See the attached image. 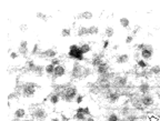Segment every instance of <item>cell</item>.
<instances>
[{
	"instance_id": "obj_1",
	"label": "cell",
	"mask_w": 160,
	"mask_h": 121,
	"mask_svg": "<svg viewBox=\"0 0 160 121\" xmlns=\"http://www.w3.org/2000/svg\"><path fill=\"white\" fill-rule=\"evenodd\" d=\"M37 86L38 84L32 82V81H27L23 82L21 89V95L23 98H32L35 97L37 92Z\"/></svg>"
},
{
	"instance_id": "obj_2",
	"label": "cell",
	"mask_w": 160,
	"mask_h": 121,
	"mask_svg": "<svg viewBox=\"0 0 160 121\" xmlns=\"http://www.w3.org/2000/svg\"><path fill=\"white\" fill-rule=\"evenodd\" d=\"M77 95H78V91H77V88L70 86V87H66L65 91L61 95V99L65 101V102H73L76 100Z\"/></svg>"
},
{
	"instance_id": "obj_3",
	"label": "cell",
	"mask_w": 160,
	"mask_h": 121,
	"mask_svg": "<svg viewBox=\"0 0 160 121\" xmlns=\"http://www.w3.org/2000/svg\"><path fill=\"white\" fill-rule=\"evenodd\" d=\"M31 117L37 121H45L47 119L48 112L46 110V108H42V107H36L31 110Z\"/></svg>"
},
{
	"instance_id": "obj_4",
	"label": "cell",
	"mask_w": 160,
	"mask_h": 121,
	"mask_svg": "<svg viewBox=\"0 0 160 121\" xmlns=\"http://www.w3.org/2000/svg\"><path fill=\"white\" fill-rule=\"evenodd\" d=\"M81 77H84V66H81L78 62H75L72 65L71 70H70V78L79 79Z\"/></svg>"
},
{
	"instance_id": "obj_5",
	"label": "cell",
	"mask_w": 160,
	"mask_h": 121,
	"mask_svg": "<svg viewBox=\"0 0 160 121\" xmlns=\"http://www.w3.org/2000/svg\"><path fill=\"white\" fill-rule=\"evenodd\" d=\"M66 76H67V66L66 65H59V66H57L55 68V72H54L52 79H54V81H56L58 79L66 77Z\"/></svg>"
},
{
	"instance_id": "obj_6",
	"label": "cell",
	"mask_w": 160,
	"mask_h": 121,
	"mask_svg": "<svg viewBox=\"0 0 160 121\" xmlns=\"http://www.w3.org/2000/svg\"><path fill=\"white\" fill-rule=\"evenodd\" d=\"M140 103H141L142 107H146V108H149V107H152L155 104V98L152 95L148 93V95H143L140 98Z\"/></svg>"
},
{
	"instance_id": "obj_7",
	"label": "cell",
	"mask_w": 160,
	"mask_h": 121,
	"mask_svg": "<svg viewBox=\"0 0 160 121\" xmlns=\"http://www.w3.org/2000/svg\"><path fill=\"white\" fill-rule=\"evenodd\" d=\"M140 56H141V59H143V60L151 59L153 56V47L150 46V44H147L145 49H142L141 51H140Z\"/></svg>"
},
{
	"instance_id": "obj_8",
	"label": "cell",
	"mask_w": 160,
	"mask_h": 121,
	"mask_svg": "<svg viewBox=\"0 0 160 121\" xmlns=\"http://www.w3.org/2000/svg\"><path fill=\"white\" fill-rule=\"evenodd\" d=\"M127 84H128V77H126V76H118V77L115 78V81H113V86L115 87L124 88Z\"/></svg>"
},
{
	"instance_id": "obj_9",
	"label": "cell",
	"mask_w": 160,
	"mask_h": 121,
	"mask_svg": "<svg viewBox=\"0 0 160 121\" xmlns=\"http://www.w3.org/2000/svg\"><path fill=\"white\" fill-rule=\"evenodd\" d=\"M102 62H103V55L102 53H96V55L92 56V58H91V66L94 67V68L97 69Z\"/></svg>"
},
{
	"instance_id": "obj_10",
	"label": "cell",
	"mask_w": 160,
	"mask_h": 121,
	"mask_svg": "<svg viewBox=\"0 0 160 121\" xmlns=\"http://www.w3.org/2000/svg\"><path fill=\"white\" fill-rule=\"evenodd\" d=\"M39 56L41 58H46V59L51 60V59H54L57 57V51H56L55 49H52V48H49V49H46L45 51L41 52Z\"/></svg>"
},
{
	"instance_id": "obj_11",
	"label": "cell",
	"mask_w": 160,
	"mask_h": 121,
	"mask_svg": "<svg viewBox=\"0 0 160 121\" xmlns=\"http://www.w3.org/2000/svg\"><path fill=\"white\" fill-rule=\"evenodd\" d=\"M28 42L26 40H21L20 44H19V48H18V52L19 55L22 56V57H27L28 55Z\"/></svg>"
},
{
	"instance_id": "obj_12",
	"label": "cell",
	"mask_w": 160,
	"mask_h": 121,
	"mask_svg": "<svg viewBox=\"0 0 160 121\" xmlns=\"http://www.w3.org/2000/svg\"><path fill=\"white\" fill-rule=\"evenodd\" d=\"M109 68H110L109 65L103 61V62L96 69V71H97V74H98L99 76H105V74H109Z\"/></svg>"
},
{
	"instance_id": "obj_13",
	"label": "cell",
	"mask_w": 160,
	"mask_h": 121,
	"mask_svg": "<svg viewBox=\"0 0 160 121\" xmlns=\"http://www.w3.org/2000/svg\"><path fill=\"white\" fill-rule=\"evenodd\" d=\"M150 90H151V86H150L149 82H141V83L138 86V91L142 95H148L150 93Z\"/></svg>"
},
{
	"instance_id": "obj_14",
	"label": "cell",
	"mask_w": 160,
	"mask_h": 121,
	"mask_svg": "<svg viewBox=\"0 0 160 121\" xmlns=\"http://www.w3.org/2000/svg\"><path fill=\"white\" fill-rule=\"evenodd\" d=\"M79 51V46H77V44H72V46H70L69 47V50H68V58L69 59H76V56Z\"/></svg>"
},
{
	"instance_id": "obj_15",
	"label": "cell",
	"mask_w": 160,
	"mask_h": 121,
	"mask_svg": "<svg viewBox=\"0 0 160 121\" xmlns=\"http://www.w3.org/2000/svg\"><path fill=\"white\" fill-rule=\"evenodd\" d=\"M129 55L127 53H122V55H119L116 57V63L118 65H126V63L129 62Z\"/></svg>"
},
{
	"instance_id": "obj_16",
	"label": "cell",
	"mask_w": 160,
	"mask_h": 121,
	"mask_svg": "<svg viewBox=\"0 0 160 121\" xmlns=\"http://www.w3.org/2000/svg\"><path fill=\"white\" fill-rule=\"evenodd\" d=\"M49 102L52 104V106H57L59 102H60V100H61V97H60V95H58V93H56V92H52L50 95H49Z\"/></svg>"
},
{
	"instance_id": "obj_17",
	"label": "cell",
	"mask_w": 160,
	"mask_h": 121,
	"mask_svg": "<svg viewBox=\"0 0 160 121\" xmlns=\"http://www.w3.org/2000/svg\"><path fill=\"white\" fill-rule=\"evenodd\" d=\"M120 97H121V95H120L119 92H117V91L109 92V95H108V100H109L111 103H117L120 100Z\"/></svg>"
},
{
	"instance_id": "obj_18",
	"label": "cell",
	"mask_w": 160,
	"mask_h": 121,
	"mask_svg": "<svg viewBox=\"0 0 160 121\" xmlns=\"http://www.w3.org/2000/svg\"><path fill=\"white\" fill-rule=\"evenodd\" d=\"M14 114H15V118L16 119H23V118H26V114H27V111L23 109V108H18V109H16L15 112H14Z\"/></svg>"
},
{
	"instance_id": "obj_19",
	"label": "cell",
	"mask_w": 160,
	"mask_h": 121,
	"mask_svg": "<svg viewBox=\"0 0 160 121\" xmlns=\"http://www.w3.org/2000/svg\"><path fill=\"white\" fill-rule=\"evenodd\" d=\"M120 113L125 116V117H128L129 114H131V107L128 106V104H125V106L121 107L120 109Z\"/></svg>"
},
{
	"instance_id": "obj_20",
	"label": "cell",
	"mask_w": 160,
	"mask_h": 121,
	"mask_svg": "<svg viewBox=\"0 0 160 121\" xmlns=\"http://www.w3.org/2000/svg\"><path fill=\"white\" fill-rule=\"evenodd\" d=\"M79 48L84 55H87V53L91 52V50H92V47H91V44H82Z\"/></svg>"
},
{
	"instance_id": "obj_21",
	"label": "cell",
	"mask_w": 160,
	"mask_h": 121,
	"mask_svg": "<svg viewBox=\"0 0 160 121\" xmlns=\"http://www.w3.org/2000/svg\"><path fill=\"white\" fill-rule=\"evenodd\" d=\"M88 28L87 27H79L78 30H77V36L78 37H85V36H88Z\"/></svg>"
},
{
	"instance_id": "obj_22",
	"label": "cell",
	"mask_w": 160,
	"mask_h": 121,
	"mask_svg": "<svg viewBox=\"0 0 160 121\" xmlns=\"http://www.w3.org/2000/svg\"><path fill=\"white\" fill-rule=\"evenodd\" d=\"M55 68L56 67L51 63H48L47 66L45 67V72L48 74V76H54V72H55Z\"/></svg>"
},
{
	"instance_id": "obj_23",
	"label": "cell",
	"mask_w": 160,
	"mask_h": 121,
	"mask_svg": "<svg viewBox=\"0 0 160 121\" xmlns=\"http://www.w3.org/2000/svg\"><path fill=\"white\" fill-rule=\"evenodd\" d=\"M149 71L152 76H159L160 74V66L159 65H155V66L150 67Z\"/></svg>"
},
{
	"instance_id": "obj_24",
	"label": "cell",
	"mask_w": 160,
	"mask_h": 121,
	"mask_svg": "<svg viewBox=\"0 0 160 121\" xmlns=\"http://www.w3.org/2000/svg\"><path fill=\"white\" fill-rule=\"evenodd\" d=\"M73 119L76 121H86L87 120V116L84 113H80V112H75Z\"/></svg>"
},
{
	"instance_id": "obj_25",
	"label": "cell",
	"mask_w": 160,
	"mask_h": 121,
	"mask_svg": "<svg viewBox=\"0 0 160 121\" xmlns=\"http://www.w3.org/2000/svg\"><path fill=\"white\" fill-rule=\"evenodd\" d=\"M119 23H120V26L122 27V28H129V26H130V21H129V19L128 18H120L119 19Z\"/></svg>"
},
{
	"instance_id": "obj_26",
	"label": "cell",
	"mask_w": 160,
	"mask_h": 121,
	"mask_svg": "<svg viewBox=\"0 0 160 121\" xmlns=\"http://www.w3.org/2000/svg\"><path fill=\"white\" fill-rule=\"evenodd\" d=\"M113 35H115V29H113L112 27H107L105 29V36L107 38L113 37Z\"/></svg>"
},
{
	"instance_id": "obj_27",
	"label": "cell",
	"mask_w": 160,
	"mask_h": 121,
	"mask_svg": "<svg viewBox=\"0 0 160 121\" xmlns=\"http://www.w3.org/2000/svg\"><path fill=\"white\" fill-rule=\"evenodd\" d=\"M32 56H39L40 53H41V50H40V47L38 44H35L32 47V50H31V52H30Z\"/></svg>"
},
{
	"instance_id": "obj_28",
	"label": "cell",
	"mask_w": 160,
	"mask_h": 121,
	"mask_svg": "<svg viewBox=\"0 0 160 121\" xmlns=\"http://www.w3.org/2000/svg\"><path fill=\"white\" fill-rule=\"evenodd\" d=\"M137 66H138L139 69H147L148 63L146 62L143 59H139V60H137Z\"/></svg>"
},
{
	"instance_id": "obj_29",
	"label": "cell",
	"mask_w": 160,
	"mask_h": 121,
	"mask_svg": "<svg viewBox=\"0 0 160 121\" xmlns=\"http://www.w3.org/2000/svg\"><path fill=\"white\" fill-rule=\"evenodd\" d=\"M88 33L89 35H98L99 28L97 26H90L88 28Z\"/></svg>"
},
{
	"instance_id": "obj_30",
	"label": "cell",
	"mask_w": 160,
	"mask_h": 121,
	"mask_svg": "<svg viewBox=\"0 0 160 121\" xmlns=\"http://www.w3.org/2000/svg\"><path fill=\"white\" fill-rule=\"evenodd\" d=\"M107 121H120V118H119V116H118V113L112 112V113H110L109 116H108Z\"/></svg>"
},
{
	"instance_id": "obj_31",
	"label": "cell",
	"mask_w": 160,
	"mask_h": 121,
	"mask_svg": "<svg viewBox=\"0 0 160 121\" xmlns=\"http://www.w3.org/2000/svg\"><path fill=\"white\" fill-rule=\"evenodd\" d=\"M71 36V29L70 28H65L61 30V37L63 38H69Z\"/></svg>"
},
{
	"instance_id": "obj_32",
	"label": "cell",
	"mask_w": 160,
	"mask_h": 121,
	"mask_svg": "<svg viewBox=\"0 0 160 121\" xmlns=\"http://www.w3.org/2000/svg\"><path fill=\"white\" fill-rule=\"evenodd\" d=\"M92 17H94V15L91 11H85L81 14V18L86 19V20H90V19H92Z\"/></svg>"
},
{
	"instance_id": "obj_33",
	"label": "cell",
	"mask_w": 160,
	"mask_h": 121,
	"mask_svg": "<svg viewBox=\"0 0 160 121\" xmlns=\"http://www.w3.org/2000/svg\"><path fill=\"white\" fill-rule=\"evenodd\" d=\"M36 17H37V18L41 19L42 21H47V20H48V16L46 15V14H44V12H40V11L36 14Z\"/></svg>"
},
{
	"instance_id": "obj_34",
	"label": "cell",
	"mask_w": 160,
	"mask_h": 121,
	"mask_svg": "<svg viewBox=\"0 0 160 121\" xmlns=\"http://www.w3.org/2000/svg\"><path fill=\"white\" fill-rule=\"evenodd\" d=\"M18 97H19V92H18V91L11 92L10 95H8V101H11V100H15V99H17Z\"/></svg>"
},
{
	"instance_id": "obj_35",
	"label": "cell",
	"mask_w": 160,
	"mask_h": 121,
	"mask_svg": "<svg viewBox=\"0 0 160 121\" xmlns=\"http://www.w3.org/2000/svg\"><path fill=\"white\" fill-rule=\"evenodd\" d=\"M92 74V69L89 67H84V77H89Z\"/></svg>"
},
{
	"instance_id": "obj_36",
	"label": "cell",
	"mask_w": 160,
	"mask_h": 121,
	"mask_svg": "<svg viewBox=\"0 0 160 121\" xmlns=\"http://www.w3.org/2000/svg\"><path fill=\"white\" fill-rule=\"evenodd\" d=\"M50 63H51V65H54L55 67H57V66H59V65H61V61H60V59L56 57V58L51 59V60H50Z\"/></svg>"
},
{
	"instance_id": "obj_37",
	"label": "cell",
	"mask_w": 160,
	"mask_h": 121,
	"mask_svg": "<svg viewBox=\"0 0 160 121\" xmlns=\"http://www.w3.org/2000/svg\"><path fill=\"white\" fill-rule=\"evenodd\" d=\"M9 57H10V59H12V60H17V59L20 57V55H19V52L11 51L10 53H9Z\"/></svg>"
},
{
	"instance_id": "obj_38",
	"label": "cell",
	"mask_w": 160,
	"mask_h": 121,
	"mask_svg": "<svg viewBox=\"0 0 160 121\" xmlns=\"http://www.w3.org/2000/svg\"><path fill=\"white\" fill-rule=\"evenodd\" d=\"M82 101H84V95H77L76 100H75V103H76V104H80V103H82Z\"/></svg>"
},
{
	"instance_id": "obj_39",
	"label": "cell",
	"mask_w": 160,
	"mask_h": 121,
	"mask_svg": "<svg viewBox=\"0 0 160 121\" xmlns=\"http://www.w3.org/2000/svg\"><path fill=\"white\" fill-rule=\"evenodd\" d=\"M148 119H149V121H160L159 119H158V117H156V116L152 113L148 114Z\"/></svg>"
},
{
	"instance_id": "obj_40",
	"label": "cell",
	"mask_w": 160,
	"mask_h": 121,
	"mask_svg": "<svg viewBox=\"0 0 160 121\" xmlns=\"http://www.w3.org/2000/svg\"><path fill=\"white\" fill-rule=\"evenodd\" d=\"M109 44H110V41L107 39V40H103V42H102V50H106L107 48L109 47Z\"/></svg>"
},
{
	"instance_id": "obj_41",
	"label": "cell",
	"mask_w": 160,
	"mask_h": 121,
	"mask_svg": "<svg viewBox=\"0 0 160 121\" xmlns=\"http://www.w3.org/2000/svg\"><path fill=\"white\" fill-rule=\"evenodd\" d=\"M84 113L86 114L87 117H89V116H90L91 110H90V108H89V107H85V108H84Z\"/></svg>"
},
{
	"instance_id": "obj_42",
	"label": "cell",
	"mask_w": 160,
	"mask_h": 121,
	"mask_svg": "<svg viewBox=\"0 0 160 121\" xmlns=\"http://www.w3.org/2000/svg\"><path fill=\"white\" fill-rule=\"evenodd\" d=\"M134 41V36H131V35H129V36H127V38H126V44H130L131 42Z\"/></svg>"
},
{
	"instance_id": "obj_43",
	"label": "cell",
	"mask_w": 160,
	"mask_h": 121,
	"mask_svg": "<svg viewBox=\"0 0 160 121\" xmlns=\"http://www.w3.org/2000/svg\"><path fill=\"white\" fill-rule=\"evenodd\" d=\"M146 46H147L146 44H137V50H138V51H141L142 49H145V48H146Z\"/></svg>"
},
{
	"instance_id": "obj_44",
	"label": "cell",
	"mask_w": 160,
	"mask_h": 121,
	"mask_svg": "<svg viewBox=\"0 0 160 121\" xmlns=\"http://www.w3.org/2000/svg\"><path fill=\"white\" fill-rule=\"evenodd\" d=\"M28 29V27L26 26V25H21V26H20V30H22V31H23V30H27Z\"/></svg>"
},
{
	"instance_id": "obj_45",
	"label": "cell",
	"mask_w": 160,
	"mask_h": 121,
	"mask_svg": "<svg viewBox=\"0 0 160 121\" xmlns=\"http://www.w3.org/2000/svg\"><path fill=\"white\" fill-rule=\"evenodd\" d=\"M86 121H96V120H95V118H94V117L89 116V117H87V120H86Z\"/></svg>"
},
{
	"instance_id": "obj_46",
	"label": "cell",
	"mask_w": 160,
	"mask_h": 121,
	"mask_svg": "<svg viewBox=\"0 0 160 121\" xmlns=\"http://www.w3.org/2000/svg\"><path fill=\"white\" fill-rule=\"evenodd\" d=\"M118 49H119V46H118V44H115V46L112 47V50H113V51H117Z\"/></svg>"
},
{
	"instance_id": "obj_47",
	"label": "cell",
	"mask_w": 160,
	"mask_h": 121,
	"mask_svg": "<svg viewBox=\"0 0 160 121\" xmlns=\"http://www.w3.org/2000/svg\"><path fill=\"white\" fill-rule=\"evenodd\" d=\"M28 121H36L35 119H30V120H28Z\"/></svg>"
}]
</instances>
